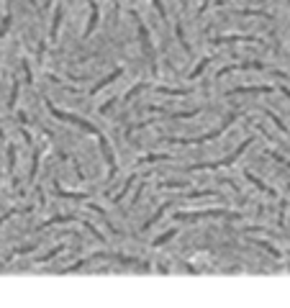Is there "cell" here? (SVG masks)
<instances>
[{"instance_id": "30bf717a", "label": "cell", "mask_w": 290, "mask_h": 308, "mask_svg": "<svg viewBox=\"0 0 290 308\" xmlns=\"http://www.w3.org/2000/svg\"><path fill=\"white\" fill-rule=\"evenodd\" d=\"M88 6H90V23H88V28H85V38L98 28V21H100V13H98V3L95 0H88Z\"/></svg>"}, {"instance_id": "4dcf8cb0", "label": "cell", "mask_w": 290, "mask_h": 308, "mask_svg": "<svg viewBox=\"0 0 290 308\" xmlns=\"http://www.w3.org/2000/svg\"><path fill=\"white\" fill-rule=\"evenodd\" d=\"M11 18H13V16L8 13V16L3 18V23H0V38H3V36H6V31H8V26H11Z\"/></svg>"}, {"instance_id": "9a60e30c", "label": "cell", "mask_w": 290, "mask_h": 308, "mask_svg": "<svg viewBox=\"0 0 290 308\" xmlns=\"http://www.w3.org/2000/svg\"><path fill=\"white\" fill-rule=\"evenodd\" d=\"M249 244H257L260 249H265V252H270V257H275V259H280V257H282V252H280V249H275V247H272L270 242H260V239H252Z\"/></svg>"}, {"instance_id": "6da1fadb", "label": "cell", "mask_w": 290, "mask_h": 308, "mask_svg": "<svg viewBox=\"0 0 290 308\" xmlns=\"http://www.w3.org/2000/svg\"><path fill=\"white\" fill-rule=\"evenodd\" d=\"M200 218H229V221H239L241 213L224 211V208H211V211H183V213H175V221H200Z\"/></svg>"}, {"instance_id": "f546056e", "label": "cell", "mask_w": 290, "mask_h": 308, "mask_svg": "<svg viewBox=\"0 0 290 308\" xmlns=\"http://www.w3.org/2000/svg\"><path fill=\"white\" fill-rule=\"evenodd\" d=\"M144 88H149V85H147V83H139L136 88H131V90L126 93V100H131V98H136V95H139V93H141Z\"/></svg>"}, {"instance_id": "9c48e42d", "label": "cell", "mask_w": 290, "mask_h": 308, "mask_svg": "<svg viewBox=\"0 0 290 308\" xmlns=\"http://www.w3.org/2000/svg\"><path fill=\"white\" fill-rule=\"evenodd\" d=\"M244 177H246V182H252V185H255L257 190H262V192H265V196H270V198H277V192H275V190H272L270 185H265V182H262V180L257 177V175H252L249 170H246V172H244Z\"/></svg>"}, {"instance_id": "4fadbf2b", "label": "cell", "mask_w": 290, "mask_h": 308, "mask_svg": "<svg viewBox=\"0 0 290 308\" xmlns=\"http://www.w3.org/2000/svg\"><path fill=\"white\" fill-rule=\"evenodd\" d=\"M75 221H80L77 216H54V218H49V221H44L39 226V231L41 228H47V226H54V223H75Z\"/></svg>"}, {"instance_id": "83f0119b", "label": "cell", "mask_w": 290, "mask_h": 308, "mask_svg": "<svg viewBox=\"0 0 290 308\" xmlns=\"http://www.w3.org/2000/svg\"><path fill=\"white\" fill-rule=\"evenodd\" d=\"M175 31H177V38H180V42H183V49H185V52L190 54V52H193V47L188 44V38H185V33H183V26H177Z\"/></svg>"}, {"instance_id": "d6a6232c", "label": "cell", "mask_w": 290, "mask_h": 308, "mask_svg": "<svg viewBox=\"0 0 290 308\" xmlns=\"http://www.w3.org/2000/svg\"><path fill=\"white\" fill-rule=\"evenodd\" d=\"M23 77H26V83L31 85L33 80H31V67H28V62H23Z\"/></svg>"}, {"instance_id": "5b68a950", "label": "cell", "mask_w": 290, "mask_h": 308, "mask_svg": "<svg viewBox=\"0 0 290 308\" xmlns=\"http://www.w3.org/2000/svg\"><path fill=\"white\" fill-rule=\"evenodd\" d=\"M131 16L136 18V28H139V36H141V47H144V52H147V59H149V67H152V74H157V52H154V47H152L149 31H147L144 21L139 18V13H131Z\"/></svg>"}, {"instance_id": "44dd1931", "label": "cell", "mask_w": 290, "mask_h": 308, "mask_svg": "<svg viewBox=\"0 0 290 308\" xmlns=\"http://www.w3.org/2000/svg\"><path fill=\"white\" fill-rule=\"evenodd\" d=\"M36 249V244H26V247H18V249H13L11 254H8V262L11 259H16V257H21V254H28V252H33Z\"/></svg>"}, {"instance_id": "d4e9b609", "label": "cell", "mask_w": 290, "mask_h": 308, "mask_svg": "<svg viewBox=\"0 0 290 308\" xmlns=\"http://www.w3.org/2000/svg\"><path fill=\"white\" fill-rule=\"evenodd\" d=\"M8 170L16 172V146H13V144L8 146Z\"/></svg>"}, {"instance_id": "e0dca14e", "label": "cell", "mask_w": 290, "mask_h": 308, "mask_svg": "<svg viewBox=\"0 0 290 308\" xmlns=\"http://www.w3.org/2000/svg\"><path fill=\"white\" fill-rule=\"evenodd\" d=\"M18 213H31V206H26V208H11V211H6L3 216H0V228H3V223L6 221H11L13 216H18Z\"/></svg>"}, {"instance_id": "1f68e13d", "label": "cell", "mask_w": 290, "mask_h": 308, "mask_svg": "<svg viewBox=\"0 0 290 308\" xmlns=\"http://www.w3.org/2000/svg\"><path fill=\"white\" fill-rule=\"evenodd\" d=\"M152 3H154V8H157V13H159V16H164V18H167V8H164V3H162V0H152Z\"/></svg>"}, {"instance_id": "4316f807", "label": "cell", "mask_w": 290, "mask_h": 308, "mask_svg": "<svg viewBox=\"0 0 290 308\" xmlns=\"http://www.w3.org/2000/svg\"><path fill=\"white\" fill-rule=\"evenodd\" d=\"M18 88H21V83L16 80V83H13V90H11V100H8V108H16V100H18Z\"/></svg>"}, {"instance_id": "5bb4252c", "label": "cell", "mask_w": 290, "mask_h": 308, "mask_svg": "<svg viewBox=\"0 0 290 308\" xmlns=\"http://www.w3.org/2000/svg\"><path fill=\"white\" fill-rule=\"evenodd\" d=\"M57 196L59 198H67V201H88L90 198L88 192H69V190H62V187H57Z\"/></svg>"}, {"instance_id": "ac0fdd59", "label": "cell", "mask_w": 290, "mask_h": 308, "mask_svg": "<svg viewBox=\"0 0 290 308\" xmlns=\"http://www.w3.org/2000/svg\"><path fill=\"white\" fill-rule=\"evenodd\" d=\"M134 182H136V175H131V177L126 180V185L121 187V192H116V196H113V203H121L123 198H126V192L131 190V185H134Z\"/></svg>"}, {"instance_id": "603a6c76", "label": "cell", "mask_w": 290, "mask_h": 308, "mask_svg": "<svg viewBox=\"0 0 290 308\" xmlns=\"http://www.w3.org/2000/svg\"><path fill=\"white\" fill-rule=\"evenodd\" d=\"M208 64H211V59L205 57V59H203V62H200V64H198V67H195V69L190 72V80H195V77H200V72H203L205 67H208Z\"/></svg>"}, {"instance_id": "2e32d148", "label": "cell", "mask_w": 290, "mask_h": 308, "mask_svg": "<svg viewBox=\"0 0 290 308\" xmlns=\"http://www.w3.org/2000/svg\"><path fill=\"white\" fill-rule=\"evenodd\" d=\"M167 208H170V203H164V206H162L159 211H154V216H152V218H149V221H147V223L141 226V231H149V228H152V226H154V223H157V221H159V218L164 216V213H167Z\"/></svg>"}, {"instance_id": "7c38bea8", "label": "cell", "mask_w": 290, "mask_h": 308, "mask_svg": "<svg viewBox=\"0 0 290 308\" xmlns=\"http://www.w3.org/2000/svg\"><path fill=\"white\" fill-rule=\"evenodd\" d=\"M118 77H121V69H113V72H111L108 77H103V80H100L98 85H93V90H90V93H93V95H95V93H100V90H103L105 85H111L113 80H118Z\"/></svg>"}, {"instance_id": "7a4b0ae2", "label": "cell", "mask_w": 290, "mask_h": 308, "mask_svg": "<svg viewBox=\"0 0 290 308\" xmlns=\"http://www.w3.org/2000/svg\"><path fill=\"white\" fill-rule=\"evenodd\" d=\"M47 108H49V113L54 115V119H59V121H67V124H75L77 129H82L85 134H93V136H100V131L93 126V124H88L85 119H80V115H75V113H67V110H59L52 100H47Z\"/></svg>"}, {"instance_id": "e575fe53", "label": "cell", "mask_w": 290, "mask_h": 308, "mask_svg": "<svg viewBox=\"0 0 290 308\" xmlns=\"http://www.w3.org/2000/svg\"><path fill=\"white\" fill-rule=\"evenodd\" d=\"M49 3H52V0H44V8H47V6H49Z\"/></svg>"}, {"instance_id": "277c9868", "label": "cell", "mask_w": 290, "mask_h": 308, "mask_svg": "<svg viewBox=\"0 0 290 308\" xmlns=\"http://www.w3.org/2000/svg\"><path fill=\"white\" fill-rule=\"evenodd\" d=\"M239 119V113H231V115H226L224 119V124L216 129V131H211V134H205V136H195V139H164V141H170V144H200V141H213V139H219L234 121Z\"/></svg>"}, {"instance_id": "ffe728a7", "label": "cell", "mask_w": 290, "mask_h": 308, "mask_svg": "<svg viewBox=\"0 0 290 308\" xmlns=\"http://www.w3.org/2000/svg\"><path fill=\"white\" fill-rule=\"evenodd\" d=\"M59 26H62V11L57 8L54 21H52V33H49V38H52V42H54V38H57V33H59Z\"/></svg>"}, {"instance_id": "836d02e7", "label": "cell", "mask_w": 290, "mask_h": 308, "mask_svg": "<svg viewBox=\"0 0 290 308\" xmlns=\"http://www.w3.org/2000/svg\"><path fill=\"white\" fill-rule=\"evenodd\" d=\"M280 93H282V95H285V98L290 100V88H285V85H282V88H280Z\"/></svg>"}, {"instance_id": "f1b7e54d", "label": "cell", "mask_w": 290, "mask_h": 308, "mask_svg": "<svg viewBox=\"0 0 290 308\" xmlns=\"http://www.w3.org/2000/svg\"><path fill=\"white\" fill-rule=\"evenodd\" d=\"M265 113L270 115V121H272V124H275V126H277V129H280L282 134H287V126H285V124H282V121L277 119V115H275V113H270V110H265Z\"/></svg>"}, {"instance_id": "8fae6325", "label": "cell", "mask_w": 290, "mask_h": 308, "mask_svg": "<svg viewBox=\"0 0 290 308\" xmlns=\"http://www.w3.org/2000/svg\"><path fill=\"white\" fill-rule=\"evenodd\" d=\"M154 90H157V93H162V95H170V98H183V95H190V88H164V85H157Z\"/></svg>"}, {"instance_id": "d6986e66", "label": "cell", "mask_w": 290, "mask_h": 308, "mask_svg": "<svg viewBox=\"0 0 290 308\" xmlns=\"http://www.w3.org/2000/svg\"><path fill=\"white\" fill-rule=\"evenodd\" d=\"M175 234H177V228H170V231H164L162 237H157V239L152 242V247H162V244H167L170 239H175Z\"/></svg>"}, {"instance_id": "ba28073f", "label": "cell", "mask_w": 290, "mask_h": 308, "mask_svg": "<svg viewBox=\"0 0 290 308\" xmlns=\"http://www.w3.org/2000/svg\"><path fill=\"white\" fill-rule=\"evenodd\" d=\"M236 69H267V64H262V62H239V64H229V67H224V69L219 72V77H224V74H229V72H236Z\"/></svg>"}, {"instance_id": "cb8c5ba5", "label": "cell", "mask_w": 290, "mask_h": 308, "mask_svg": "<svg viewBox=\"0 0 290 308\" xmlns=\"http://www.w3.org/2000/svg\"><path fill=\"white\" fill-rule=\"evenodd\" d=\"M267 157H270V160H275V162H280L282 167H290V162L282 157V154H277V151H272V149H267Z\"/></svg>"}, {"instance_id": "52a82bcc", "label": "cell", "mask_w": 290, "mask_h": 308, "mask_svg": "<svg viewBox=\"0 0 290 308\" xmlns=\"http://www.w3.org/2000/svg\"><path fill=\"white\" fill-rule=\"evenodd\" d=\"M272 90L275 88H270V85H249V88H234V90H229V95H265Z\"/></svg>"}, {"instance_id": "3957f363", "label": "cell", "mask_w": 290, "mask_h": 308, "mask_svg": "<svg viewBox=\"0 0 290 308\" xmlns=\"http://www.w3.org/2000/svg\"><path fill=\"white\" fill-rule=\"evenodd\" d=\"M249 144H252V139H246V141H241V146L239 149H234V154H229L226 160H221V162H198V165H193V167H188V172H198V170H216V167H229V165H234V160H239L241 154L249 149Z\"/></svg>"}, {"instance_id": "484cf974", "label": "cell", "mask_w": 290, "mask_h": 308, "mask_svg": "<svg viewBox=\"0 0 290 308\" xmlns=\"http://www.w3.org/2000/svg\"><path fill=\"white\" fill-rule=\"evenodd\" d=\"M62 249H64V244H59V247H54L52 252H47L44 257H41V264H44V262H52V259H54V257H57V254H59Z\"/></svg>"}, {"instance_id": "8992f818", "label": "cell", "mask_w": 290, "mask_h": 308, "mask_svg": "<svg viewBox=\"0 0 290 308\" xmlns=\"http://www.w3.org/2000/svg\"><path fill=\"white\" fill-rule=\"evenodd\" d=\"M213 44H234V42H249V44H262L257 36H241V33H224V36H216L211 38Z\"/></svg>"}, {"instance_id": "7402d4cb", "label": "cell", "mask_w": 290, "mask_h": 308, "mask_svg": "<svg viewBox=\"0 0 290 308\" xmlns=\"http://www.w3.org/2000/svg\"><path fill=\"white\" fill-rule=\"evenodd\" d=\"M39 157H41L39 149H33V165H31V175H28V180H31V182L36 180V172H39Z\"/></svg>"}]
</instances>
